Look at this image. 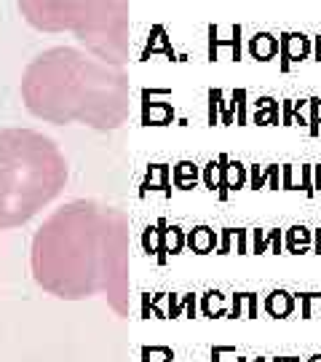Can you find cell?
<instances>
[{"label":"cell","instance_id":"1","mask_svg":"<svg viewBox=\"0 0 321 362\" xmlns=\"http://www.w3.org/2000/svg\"><path fill=\"white\" fill-rule=\"evenodd\" d=\"M33 276L46 293L81 301L104 293L129 314V218L116 207L78 199L59 207L33 239Z\"/></svg>","mask_w":321,"mask_h":362},{"label":"cell","instance_id":"2","mask_svg":"<svg viewBox=\"0 0 321 362\" xmlns=\"http://www.w3.org/2000/svg\"><path fill=\"white\" fill-rule=\"evenodd\" d=\"M129 97L126 70L70 46L38 54L22 75L27 110L49 123H84L110 132L129 119Z\"/></svg>","mask_w":321,"mask_h":362},{"label":"cell","instance_id":"3","mask_svg":"<svg viewBox=\"0 0 321 362\" xmlns=\"http://www.w3.org/2000/svg\"><path fill=\"white\" fill-rule=\"evenodd\" d=\"M68 183V158L35 129H0V231L33 220Z\"/></svg>","mask_w":321,"mask_h":362},{"label":"cell","instance_id":"4","mask_svg":"<svg viewBox=\"0 0 321 362\" xmlns=\"http://www.w3.org/2000/svg\"><path fill=\"white\" fill-rule=\"evenodd\" d=\"M19 11L38 30H70L86 46V54L123 68L129 59V6L104 0H27Z\"/></svg>","mask_w":321,"mask_h":362},{"label":"cell","instance_id":"5","mask_svg":"<svg viewBox=\"0 0 321 362\" xmlns=\"http://www.w3.org/2000/svg\"><path fill=\"white\" fill-rule=\"evenodd\" d=\"M313 54V40L303 33H281L279 35V59L281 70L287 73L295 62H303Z\"/></svg>","mask_w":321,"mask_h":362},{"label":"cell","instance_id":"6","mask_svg":"<svg viewBox=\"0 0 321 362\" xmlns=\"http://www.w3.org/2000/svg\"><path fill=\"white\" fill-rule=\"evenodd\" d=\"M246 186V167L228 156H220V196L225 199L230 190H241Z\"/></svg>","mask_w":321,"mask_h":362},{"label":"cell","instance_id":"7","mask_svg":"<svg viewBox=\"0 0 321 362\" xmlns=\"http://www.w3.org/2000/svg\"><path fill=\"white\" fill-rule=\"evenodd\" d=\"M246 183H249L254 190L265 188V186L279 190L281 188V167H279V164H268V167L252 164V167H246Z\"/></svg>","mask_w":321,"mask_h":362},{"label":"cell","instance_id":"8","mask_svg":"<svg viewBox=\"0 0 321 362\" xmlns=\"http://www.w3.org/2000/svg\"><path fill=\"white\" fill-rule=\"evenodd\" d=\"M246 52L257 62H268V59H273L279 54V38L271 33H254L246 40Z\"/></svg>","mask_w":321,"mask_h":362},{"label":"cell","instance_id":"9","mask_svg":"<svg viewBox=\"0 0 321 362\" xmlns=\"http://www.w3.org/2000/svg\"><path fill=\"white\" fill-rule=\"evenodd\" d=\"M281 252L284 250V231L281 228H271V231H263V228H254L252 231V252Z\"/></svg>","mask_w":321,"mask_h":362},{"label":"cell","instance_id":"10","mask_svg":"<svg viewBox=\"0 0 321 362\" xmlns=\"http://www.w3.org/2000/svg\"><path fill=\"white\" fill-rule=\"evenodd\" d=\"M279 110H281V126H308V100H281L279 103Z\"/></svg>","mask_w":321,"mask_h":362},{"label":"cell","instance_id":"11","mask_svg":"<svg viewBox=\"0 0 321 362\" xmlns=\"http://www.w3.org/2000/svg\"><path fill=\"white\" fill-rule=\"evenodd\" d=\"M295 295L287 293V290H273L268 298H265V311L271 314V317H279V319H284L289 317L292 311H295Z\"/></svg>","mask_w":321,"mask_h":362},{"label":"cell","instance_id":"12","mask_svg":"<svg viewBox=\"0 0 321 362\" xmlns=\"http://www.w3.org/2000/svg\"><path fill=\"white\" fill-rule=\"evenodd\" d=\"M254 123H263V126H273V123H281L279 121V100L273 97H260L252 110Z\"/></svg>","mask_w":321,"mask_h":362},{"label":"cell","instance_id":"13","mask_svg":"<svg viewBox=\"0 0 321 362\" xmlns=\"http://www.w3.org/2000/svg\"><path fill=\"white\" fill-rule=\"evenodd\" d=\"M311 244H313V234L305 225H292L284 234V247L289 252H308Z\"/></svg>","mask_w":321,"mask_h":362},{"label":"cell","instance_id":"14","mask_svg":"<svg viewBox=\"0 0 321 362\" xmlns=\"http://www.w3.org/2000/svg\"><path fill=\"white\" fill-rule=\"evenodd\" d=\"M230 317H257V295L254 293H236L233 295V306H230Z\"/></svg>","mask_w":321,"mask_h":362},{"label":"cell","instance_id":"15","mask_svg":"<svg viewBox=\"0 0 321 362\" xmlns=\"http://www.w3.org/2000/svg\"><path fill=\"white\" fill-rule=\"evenodd\" d=\"M209 35H212V40H209V46H212V56H214V52H217V46H230L233 49V59H241V24H236L233 30H230V38H217V35L209 30Z\"/></svg>","mask_w":321,"mask_h":362},{"label":"cell","instance_id":"16","mask_svg":"<svg viewBox=\"0 0 321 362\" xmlns=\"http://www.w3.org/2000/svg\"><path fill=\"white\" fill-rule=\"evenodd\" d=\"M230 113L236 123H246L249 121V91L246 89H236L230 97Z\"/></svg>","mask_w":321,"mask_h":362},{"label":"cell","instance_id":"17","mask_svg":"<svg viewBox=\"0 0 321 362\" xmlns=\"http://www.w3.org/2000/svg\"><path fill=\"white\" fill-rule=\"evenodd\" d=\"M214 244H217V234L212 231V228H196L193 234H190V247H196L198 252H209V250H214Z\"/></svg>","mask_w":321,"mask_h":362},{"label":"cell","instance_id":"18","mask_svg":"<svg viewBox=\"0 0 321 362\" xmlns=\"http://www.w3.org/2000/svg\"><path fill=\"white\" fill-rule=\"evenodd\" d=\"M321 132V97L308 100V135L316 137Z\"/></svg>","mask_w":321,"mask_h":362},{"label":"cell","instance_id":"19","mask_svg":"<svg viewBox=\"0 0 321 362\" xmlns=\"http://www.w3.org/2000/svg\"><path fill=\"white\" fill-rule=\"evenodd\" d=\"M203 311H206L209 317H222V314L228 311L225 298H222L220 293H206V298H203Z\"/></svg>","mask_w":321,"mask_h":362},{"label":"cell","instance_id":"20","mask_svg":"<svg viewBox=\"0 0 321 362\" xmlns=\"http://www.w3.org/2000/svg\"><path fill=\"white\" fill-rule=\"evenodd\" d=\"M281 188L284 190H300V169L295 164L281 167Z\"/></svg>","mask_w":321,"mask_h":362},{"label":"cell","instance_id":"21","mask_svg":"<svg viewBox=\"0 0 321 362\" xmlns=\"http://www.w3.org/2000/svg\"><path fill=\"white\" fill-rule=\"evenodd\" d=\"M295 301H300V311L303 317H313V303H321V293H300L295 295Z\"/></svg>","mask_w":321,"mask_h":362},{"label":"cell","instance_id":"22","mask_svg":"<svg viewBox=\"0 0 321 362\" xmlns=\"http://www.w3.org/2000/svg\"><path fill=\"white\" fill-rule=\"evenodd\" d=\"M300 190H303L305 196H313L316 190H313V172H311V164H303L300 167Z\"/></svg>","mask_w":321,"mask_h":362},{"label":"cell","instance_id":"23","mask_svg":"<svg viewBox=\"0 0 321 362\" xmlns=\"http://www.w3.org/2000/svg\"><path fill=\"white\" fill-rule=\"evenodd\" d=\"M203 177H206V186H209V188H220V161H209Z\"/></svg>","mask_w":321,"mask_h":362},{"label":"cell","instance_id":"24","mask_svg":"<svg viewBox=\"0 0 321 362\" xmlns=\"http://www.w3.org/2000/svg\"><path fill=\"white\" fill-rule=\"evenodd\" d=\"M233 236H236V252L246 255V252H249V231H246V228H236Z\"/></svg>","mask_w":321,"mask_h":362},{"label":"cell","instance_id":"25","mask_svg":"<svg viewBox=\"0 0 321 362\" xmlns=\"http://www.w3.org/2000/svg\"><path fill=\"white\" fill-rule=\"evenodd\" d=\"M220 89L209 91V123H217V100H220Z\"/></svg>","mask_w":321,"mask_h":362},{"label":"cell","instance_id":"26","mask_svg":"<svg viewBox=\"0 0 321 362\" xmlns=\"http://www.w3.org/2000/svg\"><path fill=\"white\" fill-rule=\"evenodd\" d=\"M233 231H236V228H225V231H222L220 252H230V241H233Z\"/></svg>","mask_w":321,"mask_h":362},{"label":"cell","instance_id":"27","mask_svg":"<svg viewBox=\"0 0 321 362\" xmlns=\"http://www.w3.org/2000/svg\"><path fill=\"white\" fill-rule=\"evenodd\" d=\"M222 354H236V352H233L230 346H217V349L212 352V362H222V360H220Z\"/></svg>","mask_w":321,"mask_h":362},{"label":"cell","instance_id":"28","mask_svg":"<svg viewBox=\"0 0 321 362\" xmlns=\"http://www.w3.org/2000/svg\"><path fill=\"white\" fill-rule=\"evenodd\" d=\"M313 172V190H321V164H311Z\"/></svg>","mask_w":321,"mask_h":362},{"label":"cell","instance_id":"29","mask_svg":"<svg viewBox=\"0 0 321 362\" xmlns=\"http://www.w3.org/2000/svg\"><path fill=\"white\" fill-rule=\"evenodd\" d=\"M313 40V52H316V56L321 59V35H316V38H311Z\"/></svg>","mask_w":321,"mask_h":362},{"label":"cell","instance_id":"30","mask_svg":"<svg viewBox=\"0 0 321 362\" xmlns=\"http://www.w3.org/2000/svg\"><path fill=\"white\" fill-rule=\"evenodd\" d=\"M268 362H300V357H273Z\"/></svg>","mask_w":321,"mask_h":362},{"label":"cell","instance_id":"31","mask_svg":"<svg viewBox=\"0 0 321 362\" xmlns=\"http://www.w3.org/2000/svg\"><path fill=\"white\" fill-rule=\"evenodd\" d=\"M236 362H268L265 357H257V360H246V357H236Z\"/></svg>","mask_w":321,"mask_h":362},{"label":"cell","instance_id":"32","mask_svg":"<svg viewBox=\"0 0 321 362\" xmlns=\"http://www.w3.org/2000/svg\"><path fill=\"white\" fill-rule=\"evenodd\" d=\"M305 362H321V354H313V357H308Z\"/></svg>","mask_w":321,"mask_h":362},{"label":"cell","instance_id":"33","mask_svg":"<svg viewBox=\"0 0 321 362\" xmlns=\"http://www.w3.org/2000/svg\"><path fill=\"white\" fill-rule=\"evenodd\" d=\"M313 239H316V244H319V241H321V228H319V231H316V236H313Z\"/></svg>","mask_w":321,"mask_h":362},{"label":"cell","instance_id":"34","mask_svg":"<svg viewBox=\"0 0 321 362\" xmlns=\"http://www.w3.org/2000/svg\"><path fill=\"white\" fill-rule=\"evenodd\" d=\"M316 252H321V241H319V244H316Z\"/></svg>","mask_w":321,"mask_h":362}]
</instances>
